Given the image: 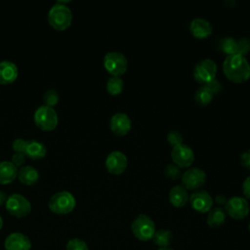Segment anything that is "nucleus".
<instances>
[{"label":"nucleus","instance_id":"nucleus-8","mask_svg":"<svg viewBox=\"0 0 250 250\" xmlns=\"http://www.w3.org/2000/svg\"><path fill=\"white\" fill-rule=\"evenodd\" d=\"M217 64L212 59H203L199 61L193 69L194 79L201 85H206L216 78Z\"/></svg>","mask_w":250,"mask_h":250},{"label":"nucleus","instance_id":"nucleus-18","mask_svg":"<svg viewBox=\"0 0 250 250\" xmlns=\"http://www.w3.org/2000/svg\"><path fill=\"white\" fill-rule=\"evenodd\" d=\"M188 200V189L185 188L181 185L174 186L169 191V201L170 203L176 207L181 208L184 207Z\"/></svg>","mask_w":250,"mask_h":250},{"label":"nucleus","instance_id":"nucleus-38","mask_svg":"<svg viewBox=\"0 0 250 250\" xmlns=\"http://www.w3.org/2000/svg\"><path fill=\"white\" fill-rule=\"evenodd\" d=\"M7 198H8L7 193H6L5 191H3V190L0 189V206L3 205V204H5Z\"/></svg>","mask_w":250,"mask_h":250},{"label":"nucleus","instance_id":"nucleus-23","mask_svg":"<svg viewBox=\"0 0 250 250\" xmlns=\"http://www.w3.org/2000/svg\"><path fill=\"white\" fill-rule=\"evenodd\" d=\"M172 240H173V233L169 229H161L155 230L152 236L153 243L159 248L168 247L171 244Z\"/></svg>","mask_w":250,"mask_h":250},{"label":"nucleus","instance_id":"nucleus-4","mask_svg":"<svg viewBox=\"0 0 250 250\" xmlns=\"http://www.w3.org/2000/svg\"><path fill=\"white\" fill-rule=\"evenodd\" d=\"M131 229L134 236L141 241L152 239L156 230L153 220L146 214H140L134 219L131 224Z\"/></svg>","mask_w":250,"mask_h":250},{"label":"nucleus","instance_id":"nucleus-1","mask_svg":"<svg viewBox=\"0 0 250 250\" xmlns=\"http://www.w3.org/2000/svg\"><path fill=\"white\" fill-rule=\"evenodd\" d=\"M223 72L229 80L243 83L250 78V63L244 56L229 55L223 62Z\"/></svg>","mask_w":250,"mask_h":250},{"label":"nucleus","instance_id":"nucleus-10","mask_svg":"<svg viewBox=\"0 0 250 250\" xmlns=\"http://www.w3.org/2000/svg\"><path fill=\"white\" fill-rule=\"evenodd\" d=\"M171 158L173 163L179 168H188L194 161V152L191 147L182 143L173 146L171 150Z\"/></svg>","mask_w":250,"mask_h":250},{"label":"nucleus","instance_id":"nucleus-30","mask_svg":"<svg viewBox=\"0 0 250 250\" xmlns=\"http://www.w3.org/2000/svg\"><path fill=\"white\" fill-rule=\"evenodd\" d=\"M250 51V38L241 37L237 39V54L244 56L247 55Z\"/></svg>","mask_w":250,"mask_h":250},{"label":"nucleus","instance_id":"nucleus-7","mask_svg":"<svg viewBox=\"0 0 250 250\" xmlns=\"http://www.w3.org/2000/svg\"><path fill=\"white\" fill-rule=\"evenodd\" d=\"M5 207L12 216L17 218L27 216L32 208L30 201L20 193L10 194L5 202Z\"/></svg>","mask_w":250,"mask_h":250},{"label":"nucleus","instance_id":"nucleus-22","mask_svg":"<svg viewBox=\"0 0 250 250\" xmlns=\"http://www.w3.org/2000/svg\"><path fill=\"white\" fill-rule=\"evenodd\" d=\"M226 221V212L221 207H212L208 212L206 223L210 228H218L224 225Z\"/></svg>","mask_w":250,"mask_h":250},{"label":"nucleus","instance_id":"nucleus-26","mask_svg":"<svg viewBox=\"0 0 250 250\" xmlns=\"http://www.w3.org/2000/svg\"><path fill=\"white\" fill-rule=\"evenodd\" d=\"M124 88V81L120 76H111L106 81V91L112 95H119Z\"/></svg>","mask_w":250,"mask_h":250},{"label":"nucleus","instance_id":"nucleus-31","mask_svg":"<svg viewBox=\"0 0 250 250\" xmlns=\"http://www.w3.org/2000/svg\"><path fill=\"white\" fill-rule=\"evenodd\" d=\"M167 142L172 146H177V145H180L183 143V136L182 134L179 132V131H176V130H173V131H170L168 134H167Z\"/></svg>","mask_w":250,"mask_h":250},{"label":"nucleus","instance_id":"nucleus-5","mask_svg":"<svg viewBox=\"0 0 250 250\" xmlns=\"http://www.w3.org/2000/svg\"><path fill=\"white\" fill-rule=\"evenodd\" d=\"M104 66L112 76L124 74L128 68V60L125 55L118 51L107 52L104 57Z\"/></svg>","mask_w":250,"mask_h":250},{"label":"nucleus","instance_id":"nucleus-24","mask_svg":"<svg viewBox=\"0 0 250 250\" xmlns=\"http://www.w3.org/2000/svg\"><path fill=\"white\" fill-rule=\"evenodd\" d=\"M214 98L213 92L206 86V85H201L195 92L194 99L197 104L201 106H205L209 104Z\"/></svg>","mask_w":250,"mask_h":250},{"label":"nucleus","instance_id":"nucleus-25","mask_svg":"<svg viewBox=\"0 0 250 250\" xmlns=\"http://www.w3.org/2000/svg\"><path fill=\"white\" fill-rule=\"evenodd\" d=\"M218 48L227 56L237 54V39L233 37H224L221 38L218 44Z\"/></svg>","mask_w":250,"mask_h":250},{"label":"nucleus","instance_id":"nucleus-20","mask_svg":"<svg viewBox=\"0 0 250 250\" xmlns=\"http://www.w3.org/2000/svg\"><path fill=\"white\" fill-rule=\"evenodd\" d=\"M18 176V167L9 160L0 161V184L13 182Z\"/></svg>","mask_w":250,"mask_h":250},{"label":"nucleus","instance_id":"nucleus-14","mask_svg":"<svg viewBox=\"0 0 250 250\" xmlns=\"http://www.w3.org/2000/svg\"><path fill=\"white\" fill-rule=\"evenodd\" d=\"M132 127L130 117L124 112L114 113L109 120V128L116 136H125L129 133Z\"/></svg>","mask_w":250,"mask_h":250},{"label":"nucleus","instance_id":"nucleus-13","mask_svg":"<svg viewBox=\"0 0 250 250\" xmlns=\"http://www.w3.org/2000/svg\"><path fill=\"white\" fill-rule=\"evenodd\" d=\"M192 209L199 213H207L213 206V198L207 190L199 189L191 193L188 197Z\"/></svg>","mask_w":250,"mask_h":250},{"label":"nucleus","instance_id":"nucleus-15","mask_svg":"<svg viewBox=\"0 0 250 250\" xmlns=\"http://www.w3.org/2000/svg\"><path fill=\"white\" fill-rule=\"evenodd\" d=\"M31 246L28 236L21 232H13L4 241L5 250H30Z\"/></svg>","mask_w":250,"mask_h":250},{"label":"nucleus","instance_id":"nucleus-12","mask_svg":"<svg viewBox=\"0 0 250 250\" xmlns=\"http://www.w3.org/2000/svg\"><path fill=\"white\" fill-rule=\"evenodd\" d=\"M106 170L113 175L122 174L128 165L127 156L120 150H113L105 158L104 161Z\"/></svg>","mask_w":250,"mask_h":250},{"label":"nucleus","instance_id":"nucleus-34","mask_svg":"<svg viewBox=\"0 0 250 250\" xmlns=\"http://www.w3.org/2000/svg\"><path fill=\"white\" fill-rule=\"evenodd\" d=\"M25 161V155L24 153H21V152H15L13 155H12V160L11 162L13 164H15L17 167L18 166H21L24 163Z\"/></svg>","mask_w":250,"mask_h":250},{"label":"nucleus","instance_id":"nucleus-39","mask_svg":"<svg viewBox=\"0 0 250 250\" xmlns=\"http://www.w3.org/2000/svg\"><path fill=\"white\" fill-rule=\"evenodd\" d=\"M157 250H174V249L169 248V247H165V248H158Z\"/></svg>","mask_w":250,"mask_h":250},{"label":"nucleus","instance_id":"nucleus-17","mask_svg":"<svg viewBox=\"0 0 250 250\" xmlns=\"http://www.w3.org/2000/svg\"><path fill=\"white\" fill-rule=\"evenodd\" d=\"M18 66L11 61L0 62V84H10L18 77Z\"/></svg>","mask_w":250,"mask_h":250},{"label":"nucleus","instance_id":"nucleus-2","mask_svg":"<svg viewBox=\"0 0 250 250\" xmlns=\"http://www.w3.org/2000/svg\"><path fill=\"white\" fill-rule=\"evenodd\" d=\"M47 18L50 25L56 30H64L71 24L72 13L64 2L58 1L50 8Z\"/></svg>","mask_w":250,"mask_h":250},{"label":"nucleus","instance_id":"nucleus-32","mask_svg":"<svg viewBox=\"0 0 250 250\" xmlns=\"http://www.w3.org/2000/svg\"><path fill=\"white\" fill-rule=\"evenodd\" d=\"M26 141L22 138H17L13 141L12 143V147L15 150V152H21L24 153V149H25V146H26Z\"/></svg>","mask_w":250,"mask_h":250},{"label":"nucleus","instance_id":"nucleus-37","mask_svg":"<svg viewBox=\"0 0 250 250\" xmlns=\"http://www.w3.org/2000/svg\"><path fill=\"white\" fill-rule=\"evenodd\" d=\"M227 198H226V196L225 195H223V194H218V195H216V197H215V202L217 203V204H219V205H225L226 204V202H227Z\"/></svg>","mask_w":250,"mask_h":250},{"label":"nucleus","instance_id":"nucleus-11","mask_svg":"<svg viewBox=\"0 0 250 250\" xmlns=\"http://www.w3.org/2000/svg\"><path fill=\"white\" fill-rule=\"evenodd\" d=\"M181 180L182 186L185 188L194 190L204 185L206 181V173L200 168L191 167L184 172L181 176Z\"/></svg>","mask_w":250,"mask_h":250},{"label":"nucleus","instance_id":"nucleus-16","mask_svg":"<svg viewBox=\"0 0 250 250\" xmlns=\"http://www.w3.org/2000/svg\"><path fill=\"white\" fill-rule=\"evenodd\" d=\"M189 31L195 38L203 39L212 34L213 26L206 19L195 18L189 23Z\"/></svg>","mask_w":250,"mask_h":250},{"label":"nucleus","instance_id":"nucleus-21","mask_svg":"<svg viewBox=\"0 0 250 250\" xmlns=\"http://www.w3.org/2000/svg\"><path fill=\"white\" fill-rule=\"evenodd\" d=\"M18 177L22 184L30 186L38 182L39 172L31 165H23L18 169Z\"/></svg>","mask_w":250,"mask_h":250},{"label":"nucleus","instance_id":"nucleus-6","mask_svg":"<svg viewBox=\"0 0 250 250\" xmlns=\"http://www.w3.org/2000/svg\"><path fill=\"white\" fill-rule=\"evenodd\" d=\"M58 113L54 107L42 104L34 112V122L42 130L51 131L58 125Z\"/></svg>","mask_w":250,"mask_h":250},{"label":"nucleus","instance_id":"nucleus-3","mask_svg":"<svg viewBox=\"0 0 250 250\" xmlns=\"http://www.w3.org/2000/svg\"><path fill=\"white\" fill-rule=\"evenodd\" d=\"M76 204L75 197L67 190H61L54 193L49 200V208L55 214L64 215L70 213Z\"/></svg>","mask_w":250,"mask_h":250},{"label":"nucleus","instance_id":"nucleus-9","mask_svg":"<svg viewBox=\"0 0 250 250\" xmlns=\"http://www.w3.org/2000/svg\"><path fill=\"white\" fill-rule=\"evenodd\" d=\"M225 212L234 220H242L249 214L248 201L242 196H232L227 200Z\"/></svg>","mask_w":250,"mask_h":250},{"label":"nucleus","instance_id":"nucleus-19","mask_svg":"<svg viewBox=\"0 0 250 250\" xmlns=\"http://www.w3.org/2000/svg\"><path fill=\"white\" fill-rule=\"evenodd\" d=\"M47 153V146L44 143L38 140H27L24 149V155L32 159H38L45 156Z\"/></svg>","mask_w":250,"mask_h":250},{"label":"nucleus","instance_id":"nucleus-33","mask_svg":"<svg viewBox=\"0 0 250 250\" xmlns=\"http://www.w3.org/2000/svg\"><path fill=\"white\" fill-rule=\"evenodd\" d=\"M206 86L213 92L214 95L219 94L221 92V90H222V85H221L220 81L218 79H216V78L211 80L209 83H207Z\"/></svg>","mask_w":250,"mask_h":250},{"label":"nucleus","instance_id":"nucleus-40","mask_svg":"<svg viewBox=\"0 0 250 250\" xmlns=\"http://www.w3.org/2000/svg\"><path fill=\"white\" fill-rule=\"evenodd\" d=\"M2 227H3V219H2V217L0 215V229H2Z\"/></svg>","mask_w":250,"mask_h":250},{"label":"nucleus","instance_id":"nucleus-36","mask_svg":"<svg viewBox=\"0 0 250 250\" xmlns=\"http://www.w3.org/2000/svg\"><path fill=\"white\" fill-rule=\"evenodd\" d=\"M242 192L245 198L250 199V175L244 180L242 184Z\"/></svg>","mask_w":250,"mask_h":250},{"label":"nucleus","instance_id":"nucleus-27","mask_svg":"<svg viewBox=\"0 0 250 250\" xmlns=\"http://www.w3.org/2000/svg\"><path fill=\"white\" fill-rule=\"evenodd\" d=\"M59 99H60L59 93L55 89H48L43 95V100L45 104L52 107L58 104Z\"/></svg>","mask_w":250,"mask_h":250},{"label":"nucleus","instance_id":"nucleus-41","mask_svg":"<svg viewBox=\"0 0 250 250\" xmlns=\"http://www.w3.org/2000/svg\"><path fill=\"white\" fill-rule=\"evenodd\" d=\"M248 229H249V231H250V223H249V226H248Z\"/></svg>","mask_w":250,"mask_h":250},{"label":"nucleus","instance_id":"nucleus-35","mask_svg":"<svg viewBox=\"0 0 250 250\" xmlns=\"http://www.w3.org/2000/svg\"><path fill=\"white\" fill-rule=\"evenodd\" d=\"M240 164L246 169L250 170V149L245 150L240 155Z\"/></svg>","mask_w":250,"mask_h":250},{"label":"nucleus","instance_id":"nucleus-28","mask_svg":"<svg viewBox=\"0 0 250 250\" xmlns=\"http://www.w3.org/2000/svg\"><path fill=\"white\" fill-rule=\"evenodd\" d=\"M164 175L166 178L174 181L181 177V170L174 163H168L164 167Z\"/></svg>","mask_w":250,"mask_h":250},{"label":"nucleus","instance_id":"nucleus-29","mask_svg":"<svg viewBox=\"0 0 250 250\" xmlns=\"http://www.w3.org/2000/svg\"><path fill=\"white\" fill-rule=\"evenodd\" d=\"M65 250H89V249L84 240L74 237L67 241Z\"/></svg>","mask_w":250,"mask_h":250}]
</instances>
